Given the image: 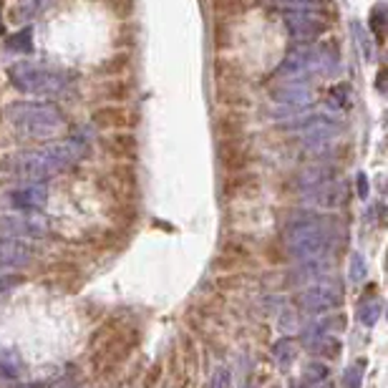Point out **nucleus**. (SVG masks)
Returning a JSON list of instances; mask_svg holds the SVG:
<instances>
[{
    "instance_id": "obj_1",
    "label": "nucleus",
    "mask_w": 388,
    "mask_h": 388,
    "mask_svg": "<svg viewBox=\"0 0 388 388\" xmlns=\"http://www.w3.org/2000/svg\"><path fill=\"white\" fill-rule=\"evenodd\" d=\"M83 154H86V146L81 141L69 139V141H51V144L41 146V149H33V152L15 154V157L3 161L0 166L15 172L18 177L41 182V179H51L55 174H61L63 169L73 166Z\"/></svg>"
},
{
    "instance_id": "obj_2",
    "label": "nucleus",
    "mask_w": 388,
    "mask_h": 388,
    "mask_svg": "<svg viewBox=\"0 0 388 388\" xmlns=\"http://www.w3.org/2000/svg\"><path fill=\"white\" fill-rule=\"evenodd\" d=\"M285 245L300 263H320L333 249V229L315 212H292L285 224Z\"/></svg>"
},
{
    "instance_id": "obj_3",
    "label": "nucleus",
    "mask_w": 388,
    "mask_h": 388,
    "mask_svg": "<svg viewBox=\"0 0 388 388\" xmlns=\"http://www.w3.org/2000/svg\"><path fill=\"white\" fill-rule=\"evenodd\" d=\"M8 118L21 134L30 139H51L66 129V116L55 104L43 101H18L8 106Z\"/></svg>"
},
{
    "instance_id": "obj_4",
    "label": "nucleus",
    "mask_w": 388,
    "mask_h": 388,
    "mask_svg": "<svg viewBox=\"0 0 388 388\" xmlns=\"http://www.w3.org/2000/svg\"><path fill=\"white\" fill-rule=\"evenodd\" d=\"M335 69H338L335 51L318 43H305L285 55L283 63L275 69V76L280 81H303L305 76H326Z\"/></svg>"
},
{
    "instance_id": "obj_5",
    "label": "nucleus",
    "mask_w": 388,
    "mask_h": 388,
    "mask_svg": "<svg viewBox=\"0 0 388 388\" xmlns=\"http://www.w3.org/2000/svg\"><path fill=\"white\" fill-rule=\"evenodd\" d=\"M8 78L15 89L35 96H66L73 89V78L61 71H48L35 63H15L8 69Z\"/></svg>"
},
{
    "instance_id": "obj_6",
    "label": "nucleus",
    "mask_w": 388,
    "mask_h": 388,
    "mask_svg": "<svg viewBox=\"0 0 388 388\" xmlns=\"http://www.w3.org/2000/svg\"><path fill=\"white\" fill-rule=\"evenodd\" d=\"M48 232V220L41 212H21V215H0V237L30 240Z\"/></svg>"
},
{
    "instance_id": "obj_7",
    "label": "nucleus",
    "mask_w": 388,
    "mask_h": 388,
    "mask_svg": "<svg viewBox=\"0 0 388 388\" xmlns=\"http://www.w3.org/2000/svg\"><path fill=\"white\" fill-rule=\"evenodd\" d=\"M298 303H300V308L308 312H328L343 303V290H340V285L333 283V280L315 283L300 292Z\"/></svg>"
},
{
    "instance_id": "obj_8",
    "label": "nucleus",
    "mask_w": 388,
    "mask_h": 388,
    "mask_svg": "<svg viewBox=\"0 0 388 388\" xmlns=\"http://www.w3.org/2000/svg\"><path fill=\"white\" fill-rule=\"evenodd\" d=\"M285 28L295 41L312 43L328 30V21L320 13H312V10H288L285 13Z\"/></svg>"
},
{
    "instance_id": "obj_9",
    "label": "nucleus",
    "mask_w": 388,
    "mask_h": 388,
    "mask_svg": "<svg viewBox=\"0 0 388 388\" xmlns=\"http://www.w3.org/2000/svg\"><path fill=\"white\" fill-rule=\"evenodd\" d=\"M303 202L305 204H312V207H320V209H335L346 202V187H343L340 182L328 179V182H323V184H318V187L305 189Z\"/></svg>"
},
{
    "instance_id": "obj_10",
    "label": "nucleus",
    "mask_w": 388,
    "mask_h": 388,
    "mask_svg": "<svg viewBox=\"0 0 388 388\" xmlns=\"http://www.w3.org/2000/svg\"><path fill=\"white\" fill-rule=\"evenodd\" d=\"M275 104L290 106V109H303L305 104H312V89L303 81H283L270 91Z\"/></svg>"
},
{
    "instance_id": "obj_11",
    "label": "nucleus",
    "mask_w": 388,
    "mask_h": 388,
    "mask_svg": "<svg viewBox=\"0 0 388 388\" xmlns=\"http://www.w3.org/2000/svg\"><path fill=\"white\" fill-rule=\"evenodd\" d=\"M30 257H33L30 245L13 237H0V267H23L30 263Z\"/></svg>"
},
{
    "instance_id": "obj_12",
    "label": "nucleus",
    "mask_w": 388,
    "mask_h": 388,
    "mask_svg": "<svg viewBox=\"0 0 388 388\" xmlns=\"http://www.w3.org/2000/svg\"><path fill=\"white\" fill-rule=\"evenodd\" d=\"M48 202V192L46 187H38V184H28V187H21L10 192V204L21 212H41Z\"/></svg>"
},
{
    "instance_id": "obj_13",
    "label": "nucleus",
    "mask_w": 388,
    "mask_h": 388,
    "mask_svg": "<svg viewBox=\"0 0 388 388\" xmlns=\"http://www.w3.org/2000/svg\"><path fill=\"white\" fill-rule=\"evenodd\" d=\"M94 124L98 129H126L132 124V116L121 106H101L94 111Z\"/></svg>"
},
{
    "instance_id": "obj_14",
    "label": "nucleus",
    "mask_w": 388,
    "mask_h": 388,
    "mask_svg": "<svg viewBox=\"0 0 388 388\" xmlns=\"http://www.w3.org/2000/svg\"><path fill=\"white\" fill-rule=\"evenodd\" d=\"M220 161L227 169H242L247 164V146L242 139H227L220 144Z\"/></svg>"
},
{
    "instance_id": "obj_15",
    "label": "nucleus",
    "mask_w": 388,
    "mask_h": 388,
    "mask_svg": "<svg viewBox=\"0 0 388 388\" xmlns=\"http://www.w3.org/2000/svg\"><path fill=\"white\" fill-rule=\"evenodd\" d=\"M328 104L338 111H348L353 106V89L348 83H335L330 91H328Z\"/></svg>"
},
{
    "instance_id": "obj_16",
    "label": "nucleus",
    "mask_w": 388,
    "mask_h": 388,
    "mask_svg": "<svg viewBox=\"0 0 388 388\" xmlns=\"http://www.w3.org/2000/svg\"><path fill=\"white\" fill-rule=\"evenodd\" d=\"M333 169L330 166H310V169H305V172L298 174V184L303 189H310V187H318L323 182L333 179Z\"/></svg>"
},
{
    "instance_id": "obj_17",
    "label": "nucleus",
    "mask_w": 388,
    "mask_h": 388,
    "mask_svg": "<svg viewBox=\"0 0 388 388\" xmlns=\"http://www.w3.org/2000/svg\"><path fill=\"white\" fill-rule=\"evenodd\" d=\"M295 353H298V343L292 338H280L272 346V355H275L277 366L280 368H288L292 363V358H295Z\"/></svg>"
},
{
    "instance_id": "obj_18",
    "label": "nucleus",
    "mask_w": 388,
    "mask_h": 388,
    "mask_svg": "<svg viewBox=\"0 0 388 388\" xmlns=\"http://www.w3.org/2000/svg\"><path fill=\"white\" fill-rule=\"evenodd\" d=\"M280 3L292 8V10H312V13L330 10V13H335V3L333 0H280Z\"/></svg>"
},
{
    "instance_id": "obj_19",
    "label": "nucleus",
    "mask_w": 388,
    "mask_h": 388,
    "mask_svg": "<svg viewBox=\"0 0 388 388\" xmlns=\"http://www.w3.org/2000/svg\"><path fill=\"white\" fill-rule=\"evenodd\" d=\"M6 48L13 51V53H30L33 51V33H30V28H23V30L10 35L6 41Z\"/></svg>"
},
{
    "instance_id": "obj_20",
    "label": "nucleus",
    "mask_w": 388,
    "mask_h": 388,
    "mask_svg": "<svg viewBox=\"0 0 388 388\" xmlns=\"http://www.w3.org/2000/svg\"><path fill=\"white\" fill-rule=\"evenodd\" d=\"M381 312H383L381 300H368V303H363L358 308V320L363 323V326L373 328L376 323H378V318H381Z\"/></svg>"
},
{
    "instance_id": "obj_21",
    "label": "nucleus",
    "mask_w": 388,
    "mask_h": 388,
    "mask_svg": "<svg viewBox=\"0 0 388 388\" xmlns=\"http://www.w3.org/2000/svg\"><path fill=\"white\" fill-rule=\"evenodd\" d=\"M104 144L109 146L114 154H121V157L134 154V149H136V141H134L132 134H116V136H109Z\"/></svg>"
},
{
    "instance_id": "obj_22",
    "label": "nucleus",
    "mask_w": 388,
    "mask_h": 388,
    "mask_svg": "<svg viewBox=\"0 0 388 388\" xmlns=\"http://www.w3.org/2000/svg\"><path fill=\"white\" fill-rule=\"evenodd\" d=\"M386 18H388V13L383 6H376L371 18H368V28L376 33V41L378 43H383V38H386Z\"/></svg>"
},
{
    "instance_id": "obj_23",
    "label": "nucleus",
    "mask_w": 388,
    "mask_h": 388,
    "mask_svg": "<svg viewBox=\"0 0 388 388\" xmlns=\"http://www.w3.org/2000/svg\"><path fill=\"white\" fill-rule=\"evenodd\" d=\"M53 0H26L21 8H15V18H33V15L43 13Z\"/></svg>"
},
{
    "instance_id": "obj_24",
    "label": "nucleus",
    "mask_w": 388,
    "mask_h": 388,
    "mask_svg": "<svg viewBox=\"0 0 388 388\" xmlns=\"http://www.w3.org/2000/svg\"><path fill=\"white\" fill-rule=\"evenodd\" d=\"M363 371H366V363H351L343 373V388H360L363 383Z\"/></svg>"
},
{
    "instance_id": "obj_25",
    "label": "nucleus",
    "mask_w": 388,
    "mask_h": 388,
    "mask_svg": "<svg viewBox=\"0 0 388 388\" xmlns=\"http://www.w3.org/2000/svg\"><path fill=\"white\" fill-rule=\"evenodd\" d=\"M245 10V0H215L217 15H237Z\"/></svg>"
},
{
    "instance_id": "obj_26",
    "label": "nucleus",
    "mask_w": 388,
    "mask_h": 388,
    "mask_svg": "<svg viewBox=\"0 0 388 388\" xmlns=\"http://www.w3.org/2000/svg\"><path fill=\"white\" fill-rule=\"evenodd\" d=\"M328 381V366L323 363H310V366L305 368V383L310 386V383H323Z\"/></svg>"
},
{
    "instance_id": "obj_27",
    "label": "nucleus",
    "mask_w": 388,
    "mask_h": 388,
    "mask_svg": "<svg viewBox=\"0 0 388 388\" xmlns=\"http://www.w3.org/2000/svg\"><path fill=\"white\" fill-rule=\"evenodd\" d=\"M217 129H220V134L222 136H227V139H237V134H240V121H237L235 116H224V118H220V124H217Z\"/></svg>"
},
{
    "instance_id": "obj_28",
    "label": "nucleus",
    "mask_w": 388,
    "mask_h": 388,
    "mask_svg": "<svg viewBox=\"0 0 388 388\" xmlns=\"http://www.w3.org/2000/svg\"><path fill=\"white\" fill-rule=\"evenodd\" d=\"M348 275H351L353 283H360V280L368 275V267H366V263H363V257H360L358 252L351 255V270H348Z\"/></svg>"
},
{
    "instance_id": "obj_29",
    "label": "nucleus",
    "mask_w": 388,
    "mask_h": 388,
    "mask_svg": "<svg viewBox=\"0 0 388 388\" xmlns=\"http://www.w3.org/2000/svg\"><path fill=\"white\" fill-rule=\"evenodd\" d=\"M101 91H104V96H109V98H126L129 96V83L126 81H111V83H106Z\"/></svg>"
},
{
    "instance_id": "obj_30",
    "label": "nucleus",
    "mask_w": 388,
    "mask_h": 388,
    "mask_svg": "<svg viewBox=\"0 0 388 388\" xmlns=\"http://www.w3.org/2000/svg\"><path fill=\"white\" fill-rule=\"evenodd\" d=\"M220 104H227V106H247L249 101L245 96H240L235 89H220Z\"/></svg>"
},
{
    "instance_id": "obj_31",
    "label": "nucleus",
    "mask_w": 388,
    "mask_h": 388,
    "mask_svg": "<svg viewBox=\"0 0 388 388\" xmlns=\"http://www.w3.org/2000/svg\"><path fill=\"white\" fill-rule=\"evenodd\" d=\"M129 69V55L126 53H118L116 58H111L109 63H104V73H124Z\"/></svg>"
},
{
    "instance_id": "obj_32",
    "label": "nucleus",
    "mask_w": 388,
    "mask_h": 388,
    "mask_svg": "<svg viewBox=\"0 0 388 388\" xmlns=\"http://www.w3.org/2000/svg\"><path fill=\"white\" fill-rule=\"evenodd\" d=\"M229 386V371L227 368H217L215 376L209 378V388H227Z\"/></svg>"
},
{
    "instance_id": "obj_33",
    "label": "nucleus",
    "mask_w": 388,
    "mask_h": 388,
    "mask_svg": "<svg viewBox=\"0 0 388 388\" xmlns=\"http://www.w3.org/2000/svg\"><path fill=\"white\" fill-rule=\"evenodd\" d=\"M18 283H21V277H0V300L6 298L8 292L13 290Z\"/></svg>"
},
{
    "instance_id": "obj_34",
    "label": "nucleus",
    "mask_w": 388,
    "mask_h": 388,
    "mask_svg": "<svg viewBox=\"0 0 388 388\" xmlns=\"http://www.w3.org/2000/svg\"><path fill=\"white\" fill-rule=\"evenodd\" d=\"M358 192H360V197H368V179H366V174H358Z\"/></svg>"
},
{
    "instance_id": "obj_35",
    "label": "nucleus",
    "mask_w": 388,
    "mask_h": 388,
    "mask_svg": "<svg viewBox=\"0 0 388 388\" xmlns=\"http://www.w3.org/2000/svg\"><path fill=\"white\" fill-rule=\"evenodd\" d=\"M21 388H41L38 383H28V386H21Z\"/></svg>"
},
{
    "instance_id": "obj_36",
    "label": "nucleus",
    "mask_w": 388,
    "mask_h": 388,
    "mask_svg": "<svg viewBox=\"0 0 388 388\" xmlns=\"http://www.w3.org/2000/svg\"><path fill=\"white\" fill-rule=\"evenodd\" d=\"M58 388H73V383H61Z\"/></svg>"
},
{
    "instance_id": "obj_37",
    "label": "nucleus",
    "mask_w": 388,
    "mask_h": 388,
    "mask_svg": "<svg viewBox=\"0 0 388 388\" xmlns=\"http://www.w3.org/2000/svg\"><path fill=\"white\" fill-rule=\"evenodd\" d=\"M245 388H249V386H245Z\"/></svg>"
}]
</instances>
